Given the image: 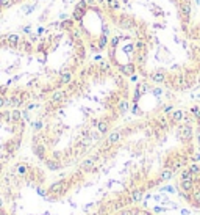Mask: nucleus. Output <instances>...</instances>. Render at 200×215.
I'll use <instances>...</instances> for the list:
<instances>
[{"instance_id": "10", "label": "nucleus", "mask_w": 200, "mask_h": 215, "mask_svg": "<svg viewBox=\"0 0 200 215\" xmlns=\"http://www.w3.org/2000/svg\"><path fill=\"white\" fill-rule=\"evenodd\" d=\"M0 209H2V198H0Z\"/></svg>"}, {"instance_id": "3", "label": "nucleus", "mask_w": 200, "mask_h": 215, "mask_svg": "<svg viewBox=\"0 0 200 215\" xmlns=\"http://www.w3.org/2000/svg\"><path fill=\"white\" fill-rule=\"evenodd\" d=\"M91 55L72 16L38 32L0 33V108L44 102L77 76Z\"/></svg>"}, {"instance_id": "1", "label": "nucleus", "mask_w": 200, "mask_h": 215, "mask_svg": "<svg viewBox=\"0 0 200 215\" xmlns=\"http://www.w3.org/2000/svg\"><path fill=\"white\" fill-rule=\"evenodd\" d=\"M111 33L105 58L122 74L170 91L200 85V46L191 32L194 0H94Z\"/></svg>"}, {"instance_id": "9", "label": "nucleus", "mask_w": 200, "mask_h": 215, "mask_svg": "<svg viewBox=\"0 0 200 215\" xmlns=\"http://www.w3.org/2000/svg\"><path fill=\"white\" fill-rule=\"evenodd\" d=\"M119 215H127V212H120Z\"/></svg>"}, {"instance_id": "7", "label": "nucleus", "mask_w": 200, "mask_h": 215, "mask_svg": "<svg viewBox=\"0 0 200 215\" xmlns=\"http://www.w3.org/2000/svg\"><path fill=\"white\" fill-rule=\"evenodd\" d=\"M153 210H155V212H166V207H160V206H155V207H153Z\"/></svg>"}, {"instance_id": "2", "label": "nucleus", "mask_w": 200, "mask_h": 215, "mask_svg": "<svg viewBox=\"0 0 200 215\" xmlns=\"http://www.w3.org/2000/svg\"><path fill=\"white\" fill-rule=\"evenodd\" d=\"M130 77L95 55L67 85L42 102L31 123V152L47 170L61 171L89 157L106 140L98 126L117 123L130 108Z\"/></svg>"}, {"instance_id": "4", "label": "nucleus", "mask_w": 200, "mask_h": 215, "mask_svg": "<svg viewBox=\"0 0 200 215\" xmlns=\"http://www.w3.org/2000/svg\"><path fill=\"white\" fill-rule=\"evenodd\" d=\"M25 0H0V19L3 17L5 13H8L10 10H13L14 7L23 3Z\"/></svg>"}, {"instance_id": "8", "label": "nucleus", "mask_w": 200, "mask_h": 215, "mask_svg": "<svg viewBox=\"0 0 200 215\" xmlns=\"http://www.w3.org/2000/svg\"><path fill=\"white\" fill-rule=\"evenodd\" d=\"M189 213H191V212H189L188 209H183V210H181V215H189Z\"/></svg>"}, {"instance_id": "11", "label": "nucleus", "mask_w": 200, "mask_h": 215, "mask_svg": "<svg viewBox=\"0 0 200 215\" xmlns=\"http://www.w3.org/2000/svg\"><path fill=\"white\" fill-rule=\"evenodd\" d=\"M44 215H48V212H45V213H44Z\"/></svg>"}, {"instance_id": "5", "label": "nucleus", "mask_w": 200, "mask_h": 215, "mask_svg": "<svg viewBox=\"0 0 200 215\" xmlns=\"http://www.w3.org/2000/svg\"><path fill=\"white\" fill-rule=\"evenodd\" d=\"M191 35H192V38H194V41L200 46V19L198 20H195L194 22V25H192V32H191ZM200 86V85H198Z\"/></svg>"}, {"instance_id": "6", "label": "nucleus", "mask_w": 200, "mask_h": 215, "mask_svg": "<svg viewBox=\"0 0 200 215\" xmlns=\"http://www.w3.org/2000/svg\"><path fill=\"white\" fill-rule=\"evenodd\" d=\"M163 190H164V192H169V193H173V192H175V188H173V187H169V185H166Z\"/></svg>"}]
</instances>
